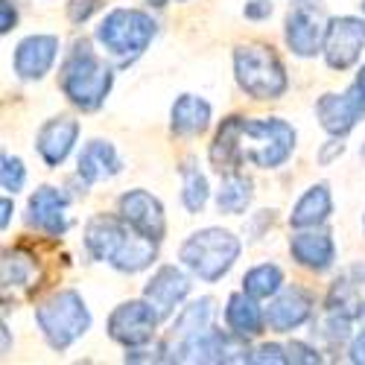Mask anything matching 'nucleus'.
Returning a JSON list of instances; mask_svg holds the SVG:
<instances>
[{
	"instance_id": "obj_31",
	"label": "nucleus",
	"mask_w": 365,
	"mask_h": 365,
	"mask_svg": "<svg viewBox=\"0 0 365 365\" xmlns=\"http://www.w3.org/2000/svg\"><path fill=\"white\" fill-rule=\"evenodd\" d=\"M287 356H289V362H322V356H319L316 348H307V345H301V342H292L287 348Z\"/></svg>"
},
{
	"instance_id": "obj_11",
	"label": "nucleus",
	"mask_w": 365,
	"mask_h": 365,
	"mask_svg": "<svg viewBox=\"0 0 365 365\" xmlns=\"http://www.w3.org/2000/svg\"><path fill=\"white\" fill-rule=\"evenodd\" d=\"M316 114H319V123L324 126V132H330L333 138H342L356 126V120H362L365 94L356 85H351L345 94H324L316 103Z\"/></svg>"
},
{
	"instance_id": "obj_34",
	"label": "nucleus",
	"mask_w": 365,
	"mask_h": 365,
	"mask_svg": "<svg viewBox=\"0 0 365 365\" xmlns=\"http://www.w3.org/2000/svg\"><path fill=\"white\" fill-rule=\"evenodd\" d=\"M0 9H4V21H0V29H4V33H9V29L15 26V6H12V0H4V6H0Z\"/></svg>"
},
{
	"instance_id": "obj_19",
	"label": "nucleus",
	"mask_w": 365,
	"mask_h": 365,
	"mask_svg": "<svg viewBox=\"0 0 365 365\" xmlns=\"http://www.w3.org/2000/svg\"><path fill=\"white\" fill-rule=\"evenodd\" d=\"M120 173V158L108 140H91L79 155V178L88 185H97Z\"/></svg>"
},
{
	"instance_id": "obj_10",
	"label": "nucleus",
	"mask_w": 365,
	"mask_h": 365,
	"mask_svg": "<svg viewBox=\"0 0 365 365\" xmlns=\"http://www.w3.org/2000/svg\"><path fill=\"white\" fill-rule=\"evenodd\" d=\"M365 47V21L359 18H333L324 36V58L333 71H348Z\"/></svg>"
},
{
	"instance_id": "obj_14",
	"label": "nucleus",
	"mask_w": 365,
	"mask_h": 365,
	"mask_svg": "<svg viewBox=\"0 0 365 365\" xmlns=\"http://www.w3.org/2000/svg\"><path fill=\"white\" fill-rule=\"evenodd\" d=\"M68 196L56 187H41L29 196V225H36L38 231L50 237H62L68 231Z\"/></svg>"
},
{
	"instance_id": "obj_25",
	"label": "nucleus",
	"mask_w": 365,
	"mask_h": 365,
	"mask_svg": "<svg viewBox=\"0 0 365 365\" xmlns=\"http://www.w3.org/2000/svg\"><path fill=\"white\" fill-rule=\"evenodd\" d=\"M38 281L36 257L24 252H6L4 255V289H33Z\"/></svg>"
},
{
	"instance_id": "obj_36",
	"label": "nucleus",
	"mask_w": 365,
	"mask_h": 365,
	"mask_svg": "<svg viewBox=\"0 0 365 365\" xmlns=\"http://www.w3.org/2000/svg\"><path fill=\"white\" fill-rule=\"evenodd\" d=\"M0 207H4V217H0V225H9V210H12V202L9 199H4V205H0Z\"/></svg>"
},
{
	"instance_id": "obj_12",
	"label": "nucleus",
	"mask_w": 365,
	"mask_h": 365,
	"mask_svg": "<svg viewBox=\"0 0 365 365\" xmlns=\"http://www.w3.org/2000/svg\"><path fill=\"white\" fill-rule=\"evenodd\" d=\"M187 292H190V281L178 266H161L143 287V298L155 307L161 319H170L173 310L187 298Z\"/></svg>"
},
{
	"instance_id": "obj_32",
	"label": "nucleus",
	"mask_w": 365,
	"mask_h": 365,
	"mask_svg": "<svg viewBox=\"0 0 365 365\" xmlns=\"http://www.w3.org/2000/svg\"><path fill=\"white\" fill-rule=\"evenodd\" d=\"M252 362H289V356H284V348L281 345H263L252 356Z\"/></svg>"
},
{
	"instance_id": "obj_2",
	"label": "nucleus",
	"mask_w": 365,
	"mask_h": 365,
	"mask_svg": "<svg viewBox=\"0 0 365 365\" xmlns=\"http://www.w3.org/2000/svg\"><path fill=\"white\" fill-rule=\"evenodd\" d=\"M111 82H114L111 68L91 50L88 41H79L71 50V56L62 65V73H58V85H62L65 97L85 111H94L103 106V100L111 91Z\"/></svg>"
},
{
	"instance_id": "obj_5",
	"label": "nucleus",
	"mask_w": 365,
	"mask_h": 365,
	"mask_svg": "<svg viewBox=\"0 0 365 365\" xmlns=\"http://www.w3.org/2000/svg\"><path fill=\"white\" fill-rule=\"evenodd\" d=\"M178 255L193 275L214 284L240 257V240L222 228H205V231H196L193 237H187Z\"/></svg>"
},
{
	"instance_id": "obj_3",
	"label": "nucleus",
	"mask_w": 365,
	"mask_h": 365,
	"mask_svg": "<svg viewBox=\"0 0 365 365\" xmlns=\"http://www.w3.org/2000/svg\"><path fill=\"white\" fill-rule=\"evenodd\" d=\"M295 146V132L287 120L281 117H257L246 120L242 117L240 129V158L252 161L260 170H275L281 167Z\"/></svg>"
},
{
	"instance_id": "obj_17",
	"label": "nucleus",
	"mask_w": 365,
	"mask_h": 365,
	"mask_svg": "<svg viewBox=\"0 0 365 365\" xmlns=\"http://www.w3.org/2000/svg\"><path fill=\"white\" fill-rule=\"evenodd\" d=\"M310 310H313V298L301 287H289L266 307V324L275 333H287V330L307 322Z\"/></svg>"
},
{
	"instance_id": "obj_38",
	"label": "nucleus",
	"mask_w": 365,
	"mask_h": 365,
	"mask_svg": "<svg viewBox=\"0 0 365 365\" xmlns=\"http://www.w3.org/2000/svg\"><path fill=\"white\" fill-rule=\"evenodd\" d=\"M152 6H167V0H149Z\"/></svg>"
},
{
	"instance_id": "obj_16",
	"label": "nucleus",
	"mask_w": 365,
	"mask_h": 365,
	"mask_svg": "<svg viewBox=\"0 0 365 365\" xmlns=\"http://www.w3.org/2000/svg\"><path fill=\"white\" fill-rule=\"evenodd\" d=\"M58 53V38L56 36H29L18 44L15 50V73L21 79H41Z\"/></svg>"
},
{
	"instance_id": "obj_21",
	"label": "nucleus",
	"mask_w": 365,
	"mask_h": 365,
	"mask_svg": "<svg viewBox=\"0 0 365 365\" xmlns=\"http://www.w3.org/2000/svg\"><path fill=\"white\" fill-rule=\"evenodd\" d=\"M330 210H333V202H330L327 185H316L295 202L292 214H289V225L292 228H316L330 217Z\"/></svg>"
},
{
	"instance_id": "obj_23",
	"label": "nucleus",
	"mask_w": 365,
	"mask_h": 365,
	"mask_svg": "<svg viewBox=\"0 0 365 365\" xmlns=\"http://www.w3.org/2000/svg\"><path fill=\"white\" fill-rule=\"evenodd\" d=\"M240 129H242V117H228L222 123V129H220V135H217V140H214V146H210V164L220 170V175L234 173L242 164V158H240Z\"/></svg>"
},
{
	"instance_id": "obj_15",
	"label": "nucleus",
	"mask_w": 365,
	"mask_h": 365,
	"mask_svg": "<svg viewBox=\"0 0 365 365\" xmlns=\"http://www.w3.org/2000/svg\"><path fill=\"white\" fill-rule=\"evenodd\" d=\"M76 138H79V123L73 117H53L41 126L36 138V149L47 167H58L71 155Z\"/></svg>"
},
{
	"instance_id": "obj_39",
	"label": "nucleus",
	"mask_w": 365,
	"mask_h": 365,
	"mask_svg": "<svg viewBox=\"0 0 365 365\" xmlns=\"http://www.w3.org/2000/svg\"><path fill=\"white\" fill-rule=\"evenodd\" d=\"M362 12H365V0H362Z\"/></svg>"
},
{
	"instance_id": "obj_24",
	"label": "nucleus",
	"mask_w": 365,
	"mask_h": 365,
	"mask_svg": "<svg viewBox=\"0 0 365 365\" xmlns=\"http://www.w3.org/2000/svg\"><path fill=\"white\" fill-rule=\"evenodd\" d=\"M252 202V181L246 175H240L237 170L234 173H222V185H220V193H217V207L222 214H242Z\"/></svg>"
},
{
	"instance_id": "obj_30",
	"label": "nucleus",
	"mask_w": 365,
	"mask_h": 365,
	"mask_svg": "<svg viewBox=\"0 0 365 365\" xmlns=\"http://www.w3.org/2000/svg\"><path fill=\"white\" fill-rule=\"evenodd\" d=\"M100 4H103V0H71V4H68V18L73 24H82V21H88L91 15L100 9Z\"/></svg>"
},
{
	"instance_id": "obj_1",
	"label": "nucleus",
	"mask_w": 365,
	"mask_h": 365,
	"mask_svg": "<svg viewBox=\"0 0 365 365\" xmlns=\"http://www.w3.org/2000/svg\"><path fill=\"white\" fill-rule=\"evenodd\" d=\"M85 246L94 260L111 263L117 272H140L155 260V240L135 231L123 217H94L85 228Z\"/></svg>"
},
{
	"instance_id": "obj_40",
	"label": "nucleus",
	"mask_w": 365,
	"mask_h": 365,
	"mask_svg": "<svg viewBox=\"0 0 365 365\" xmlns=\"http://www.w3.org/2000/svg\"><path fill=\"white\" fill-rule=\"evenodd\" d=\"M178 4H185V0H178Z\"/></svg>"
},
{
	"instance_id": "obj_18",
	"label": "nucleus",
	"mask_w": 365,
	"mask_h": 365,
	"mask_svg": "<svg viewBox=\"0 0 365 365\" xmlns=\"http://www.w3.org/2000/svg\"><path fill=\"white\" fill-rule=\"evenodd\" d=\"M289 252L292 257L316 272H324L333 266V257H336V246H333L330 234L324 231H301L289 240Z\"/></svg>"
},
{
	"instance_id": "obj_35",
	"label": "nucleus",
	"mask_w": 365,
	"mask_h": 365,
	"mask_svg": "<svg viewBox=\"0 0 365 365\" xmlns=\"http://www.w3.org/2000/svg\"><path fill=\"white\" fill-rule=\"evenodd\" d=\"M351 362H365V330L354 339L351 345Z\"/></svg>"
},
{
	"instance_id": "obj_33",
	"label": "nucleus",
	"mask_w": 365,
	"mask_h": 365,
	"mask_svg": "<svg viewBox=\"0 0 365 365\" xmlns=\"http://www.w3.org/2000/svg\"><path fill=\"white\" fill-rule=\"evenodd\" d=\"M272 15V4H266V0H255V4L246 6V18H266Z\"/></svg>"
},
{
	"instance_id": "obj_8",
	"label": "nucleus",
	"mask_w": 365,
	"mask_h": 365,
	"mask_svg": "<svg viewBox=\"0 0 365 365\" xmlns=\"http://www.w3.org/2000/svg\"><path fill=\"white\" fill-rule=\"evenodd\" d=\"M155 307L143 298V301H123L120 307L108 316V336L126 348H140L149 345L155 336V324H158Z\"/></svg>"
},
{
	"instance_id": "obj_29",
	"label": "nucleus",
	"mask_w": 365,
	"mask_h": 365,
	"mask_svg": "<svg viewBox=\"0 0 365 365\" xmlns=\"http://www.w3.org/2000/svg\"><path fill=\"white\" fill-rule=\"evenodd\" d=\"M24 178H26V173H24L21 158L4 155V170H0V181H4V190L18 193V190L24 187Z\"/></svg>"
},
{
	"instance_id": "obj_37",
	"label": "nucleus",
	"mask_w": 365,
	"mask_h": 365,
	"mask_svg": "<svg viewBox=\"0 0 365 365\" xmlns=\"http://www.w3.org/2000/svg\"><path fill=\"white\" fill-rule=\"evenodd\" d=\"M359 91H362V94H365V65H362V71H359V76H356V82H354Z\"/></svg>"
},
{
	"instance_id": "obj_4",
	"label": "nucleus",
	"mask_w": 365,
	"mask_h": 365,
	"mask_svg": "<svg viewBox=\"0 0 365 365\" xmlns=\"http://www.w3.org/2000/svg\"><path fill=\"white\" fill-rule=\"evenodd\" d=\"M237 85L255 100H278L287 91V73L281 58L263 44H246L234 53Z\"/></svg>"
},
{
	"instance_id": "obj_28",
	"label": "nucleus",
	"mask_w": 365,
	"mask_h": 365,
	"mask_svg": "<svg viewBox=\"0 0 365 365\" xmlns=\"http://www.w3.org/2000/svg\"><path fill=\"white\" fill-rule=\"evenodd\" d=\"M181 178H185V193H181L185 207L190 210V214H199V210L205 207V202H207V178L202 175V170L193 161H187L185 167H181Z\"/></svg>"
},
{
	"instance_id": "obj_27",
	"label": "nucleus",
	"mask_w": 365,
	"mask_h": 365,
	"mask_svg": "<svg viewBox=\"0 0 365 365\" xmlns=\"http://www.w3.org/2000/svg\"><path fill=\"white\" fill-rule=\"evenodd\" d=\"M210 319H214V301L210 298H199L193 301L190 307L181 310V316L175 319L173 330L178 336H193V333H202L210 327Z\"/></svg>"
},
{
	"instance_id": "obj_9",
	"label": "nucleus",
	"mask_w": 365,
	"mask_h": 365,
	"mask_svg": "<svg viewBox=\"0 0 365 365\" xmlns=\"http://www.w3.org/2000/svg\"><path fill=\"white\" fill-rule=\"evenodd\" d=\"M324 12L313 4V0H298L287 15V44L295 56H316L324 36H327Z\"/></svg>"
},
{
	"instance_id": "obj_22",
	"label": "nucleus",
	"mask_w": 365,
	"mask_h": 365,
	"mask_svg": "<svg viewBox=\"0 0 365 365\" xmlns=\"http://www.w3.org/2000/svg\"><path fill=\"white\" fill-rule=\"evenodd\" d=\"M170 120L175 135H202L210 123V106L202 97L181 94L170 111Z\"/></svg>"
},
{
	"instance_id": "obj_6",
	"label": "nucleus",
	"mask_w": 365,
	"mask_h": 365,
	"mask_svg": "<svg viewBox=\"0 0 365 365\" xmlns=\"http://www.w3.org/2000/svg\"><path fill=\"white\" fill-rule=\"evenodd\" d=\"M36 322L44 333L47 345L56 351H65L79 336H85V330L91 327V313L85 307V301L79 298V292L62 289L50 295L36 310Z\"/></svg>"
},
{
	"instance_id": "obj_26",
	"label": "nucleus",
	"mask_w": 365,
	"mask_h": 365,
	"mask_svg": "<svg viewBox=\"0 0 365 365\" xmlns=\"http://www.w3.org/2000/svg\"><path fill=\"white\" fill-rule=\"evenodd\" d=\"M284 284V272L275 266V263H260L255 269L246 272V278H242V289L255 298H269L275 295Z\"/></svg>"
},
{
	"instance_id": "obj_20",
	"label": "nucleus",
	"mask_w": 365,
	"mask_h": 365,
	"mask_svg": "<svg viewBox=\"0 0 365 365\" xmlns=\"http://www.w3.org/2000/svg\"><path fill=\"white\" fill-rule=\"evenodd\" d=\"M225 322L234 333H240V336H257V333L263 330V324H266V313H260L257 298L242 289V292H234L228 298Z\"/></svg>"
},
{
	"instance_id": "obj_7",
	"label": "nucleus",
	"mask_w": 365,
	"mask_h": 365,
	"mask_svg": "<svg viewBox=\"0 0 365 365\" xmlns=\"http://www.w3.org/2000/svg\"><path fill=\"white\" fill-rule=\"evenodd\" d=\"M152 38H155V21L140 9H114L97 26V41L120 65L135 62Z\"/></svg>"
},
{
	"instance_id": "obj_13",
	"label": "nucleus",
	"mask_w": 365,
	"mask_h": 365,
	"mask_svg": "<svg viewBox=\"0 0 365 365\" xmlns=\"http://www.w3.org/2000/svg\"><path fill=\"white\" fill-rule=\"evenodd\" d=\"M120 217H123L135 231L146 234L149 240H161L164 237V207L161 202L146 193V190H129L126 196H120Z\"/></svg>"
}]
</instances>
